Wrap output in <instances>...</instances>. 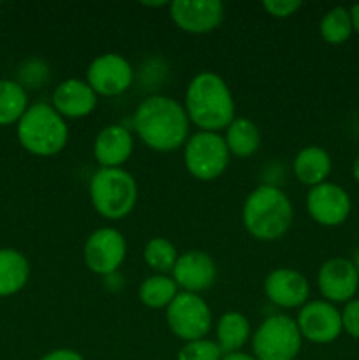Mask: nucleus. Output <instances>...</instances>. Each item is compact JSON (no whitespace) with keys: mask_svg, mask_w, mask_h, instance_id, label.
Wrapping results in <instances>:
<instances>
[{"mask_svg":"<svg viewBox=\"0 0 359 360\" xmlns=\"http://www.w3.org/2000/svg\"><path fill=\"white\" fill-rule=\"evenodd\" d=\"M16 134L21 146L35 157H55L69 143L67 120L46 102L28 105L18 122Z\"/></svg>","mask_w":359,"mask_h":360,"instance_id":"nucleus-4","label":"nucleus"},{"mask_svg":"<svg viewBox=\"0 0 359 360\" xmlns=\"http://www.w3.org/2000/svg\"><path fill=\"white\" fill-rule=\"evenodd\" d=\"M319 34L326 44L340 46L345 44L354 34L352 18L348 7L336 6L326 11L319 23Z\"/></svg>","mask_w":359,"mask_h":360,"instance_id":"nucleus-24","label":"nucleus"},{"mask_svg":"<svg viewBox=\"0 0 359 360\" xmlns=\"http://www.w3.org/2000/svg\"><path fill=\"white\" fill-rule=\"evenodd\" d=\"M28 109V97L18 81L0 79V125L18 123Z\"/></svg>","mask_w":359,"mask_h":360,"instance_id":"nucleus-25","label":"nucleus"},{"mask_svg":"<svg viewBox=\"0 0 359 360\" xmlns=\"http://www.w3.org/2000/svg\"><path fill=\"white\" fill-rule=\"evenodd\" d=\"M224 4L218 0H175L169 4V16L182 32L204 35L217 30L224 21Z\"/></svg>","mask_w":359,"mask_h":360,"instance_id":"nucleus-14","label":"nucleus"},{"mask_svg":"<svg viewBox=\"0 0 359 360\" xmlns=\"http://www.w3.org/2000/svg\"><path fill=\"white\" fill-rule=\"evenodd\" d=\"M134 153V136L122 123H111L99 130L94 139V158L101 167L118 169Z\"/></svg>","mask_w":359,"mask_h":360,"instance_id":"nucleus-18","label":"nucleus"},{"mask_svg":"<svg viewBox=\"0 0 359 360\" xmlns=\"http://www.w3.org/2000/svg\"><path fill=\"white\" fill-rule=\"evenodd\" d=\"M296 323L301 333L303 341L313 345L334 343L341 336L340 309L324 299L308 301L298 309Z\"/></svg>","mask_w":359,"mask_h":360,"instance_id":"nucleus-11","label":"nucleus"},{"mask_svg":"<svg viewBox=\"0 0 359 360\" xmlns=\"http://www.w3.org/2000/svg\"><path fill=\"white\" fill-rule=\"evenodd\" d=\"M180 288L171 274H150L143 280L137 290L141 304L150 309H165L178 295Z\"/></svg>","mask_w":359,"mask_h":360,"instance_id":"nucleus-23","label":"nucleus"},{"mask_svg":"<svg viewBox=\"0 0 359 360\" xmlns=\"http://www.w3.org/2000/svg\"><path fill=\"white\" fill-rule=\"evenodd\" d=\"M241 221L257 241H278L292 227L294 206L280 186L260 183L243 202Z\"/></svg>","mask_w":359,"mask_h":360,"instance_id":"nucleus-3","label":"nucleus"},{"mask_svg":"<svg viewBox=\"0 0 359 360\" xmlns=\"http://www.w3.org/2000/svg\"><path fill=\"white\" fill-rule=\"evenodd\" d=\"M352 178H354V181L359 185V155L355 157L354 164H352Z\"/></svg>","mask_w":359,"mask_h":360,"instance_id":"nucleus-36","label":"nucleus"},{"mask_svg":"<svg viewBox=\"0 0 359 360\" xmlns=\"http://www.w3.org/2000/svg\"><path fill=\"white\" fill-rule=\"evenodd\" d=\"M263 290L271 304L284 309H299L310 297L308 280L292 267H277L267 273Z\"/></svg>","mask_w":359,"mask_h":360,"instance_id":"nucleus-15","label":"nucleus"},{"mask_svg":"<svg viewBox=\"0 0 359 360\" xmlns=\"http://www.w3.org/2000/svg\"><path fill=\"white\" fill-rule=\"evenodd\" d=\"M306 211L315 224L322 227H340L352 213V199L344 186L336 183H320L306 193Z\"/></svg>","mask_w":359,"mask_h":360,"instance_id":"nucleus-12","label":"nucleus"},{"mask_svg":"<svg viewBox=\"0 0 359 360\" xmlns=\"http://www.w3.org/2000/svg\"><path fill=\"white\" fill-rule=\"evenodd\" d=\"M88 195L99 217L109 221L129 217L137 204V181L123 167H99L88 183Z\"/></svg>","mask_w":359,"mask_h":360,"instance_id":"nucleus-5","label":"nucleus"},{"mask_svg":"<svg viewBox=\"0 0 359 360\" xmlns=\"http://www.w3.org/2000/svg\"><path fill=\"white\" fill-rule=\"evenodd\" d=\"M41 360H84V357L73 348H56L48 352Z\"/></svg>","mask_w":359,"mask_h":360,"instance_id":"nucleus-31","label":"nucleus"},{"mask_svg":"<svg viewBox=\"0 0 359 360\" xmlns=\"http://www.w3.org/2000/svg\"><path fill=\"white\" fill-rule=\"evenodd\" d=\"M250 343L257 360H296L301 352L303 338L296 319L275 313L259 323Z\"/></svg>","mask_w":359,"mask_h":360,"instance_id":"nucleus-6","label":"nucleus"},{"mask_svg":"<svg viewBox=\"0 0 359 360\" xmlns=\"http://www.w3.org/2000/svg\"><path fill=\"white\" fill-rule=\"evenodd\" d=\"M352 18V27H354V34L359 35V2L354 4L352 7H348Z\"/></svg>","mask_w":359,"mask_h":360,"instance_id":"nucleus-34","label":"nucleus"},{"mask_svg":"<svg viewBox=\"0 0 359 360\" xmlns=\"http://www.w3.org/2000/svg\"><path fill=\"white\" fill-rule=\"evenodd\" d=\"M301 7L303 2H299V0H266V2H263V9L270 16L278 18V20L294 16Z\"/></svg>","mask_w":359,"mask_h":360,"instance_id":"nucleus-30","label":"nucleus"},{"mask_svg":"<svg viewBox=\"0 0 359 360\" xmlns=\"http://www.w3.org/2000/svg\"><path fill=\"white\" fill-rule=\"evenodd\" d=\"M99 97H118L134 83V67L120 53H102L87 67L84 77Z\"/></svg>","mask_w":359,"mask_h":360,"instance_id":"nucleus-10","label":"nucleus"},{"mask_svg":"<svg viewBox=\"0 0 359 360\" xmlns=\"http://www.w3.org/2000/svg\"><path fill=\"white\" fill-rule=\"evenodd\" d=\"M104 285H106V288H109V292H118L120 288L125 285V278H123L122 274H120V271H118V273L106 276L104 278Z\"/></svg>","mask_w":359,"mask_h":360,"instance_id":"nucleus-32","label":"nucleus"},{"mask_svg":"<svg viewBox=\"0 0 359 360\" xmlns=\"http://www.w3.org/2000/svg\"><path fill=\"white\" fill-rule=\"evenodd\" d=\"M183 108L190 125L203 132L220 134L236 118L234 95L224 77L213 70H201L189 81Z\"/></svg>","mask_w":359,"mask_h":360,"instance_id":"nucleus-2","label":"nucleus"},{"mask_svg":"<svg viewBox=\"0 0 359 360\" xmlns=\"http://www.w3.org/2000/svg\"><path fill=\"white\" fill-rule=\"evenodd\" d=\"M341 315V329L352 340H359V299L345 302L340 309Z\"/></svg>","mask_w":359,"mask_h":360,"instance_id":"nucleus-29","label":"nucleus"},{"mask_svg":"<svg viewBox=\"0 0 359 360\" xmlns=\"http://www.w3.org/2000/svg\"><path fill=\"white\" fill-rule=\"evenodd\" d=\"M97 104L99 95L92 90L87 81L80 77L60 81L53 90L51 105L65 120L87 118L95 111Z\"/></svg>","mask_w":359,"mask_h":360,"instance_id":"nucleus-17","label":"nucleus"},{"mask_svg":"<svg viewBox=\"0 0 359 360\" xmlns=\"http://www.w3.org/2000/svg\"><path fill=\"white\" fill-rule=\"evenodd\" d=\"M352 264H354V267H355V271H358V274H359V248L355 250L354 252V257H352Z\"/></svg>","mask_w":359,"mask_h":360,"instance_id":"nucleus-37","label":"nucleus"},{"mask_svg":"<svg viewBox=\"0 0 359 360\" xmlns=\"http://www.w3.org/2000/svg\"><path fill=\"white\" fill-rule=\"evenodd\" d=\"M252 340L248 319L239 311H225L215 323V341L224 354L241 352Z\"/></svg>","mask_w":359,"mask_h":360,"instance_id":"nucleus-20","label":"nucleus"},{"mask_svg":"<svg viewBox=\"0 0 359 360\" xmlns=\"http://www.w3.org/2000/svg\"><path fill=\"white\" fill-rule=\"evenodd\" d=\"M222 360H257L252 354H246V352H232V354H224Z\"/></svg>","mask_w":359,"mask_h":360,"instance_id":"nucleus-33","label":"nucleus"},{"mask_svg":"<svg viewBox=\"0 0 359 360\" xmlns=\"http://www.w3.org/2000/svg\"><path fill=\"white\" fill-rule=\"evenodd\" d=\"M333 171V158L329 151L320 146H305L296 153L292 172L301 185L313 186L326 183Z\"/></svg>","mask_w":359,"mask_h":360,"instance_id":"nucleus-19","label":"nucleus"},{"mask_svg":"<svg viewBox=\"0 0 359 360\" xmlns=\"http://www.w3.org/2000/svg\"><path fill=\"white\" fill-rule=\"evenodd\" d=\"M225 144L236 158H250L257 153L260 148V130L250 118L245 116H236L231 125L225 129Z\"/></svg>","mask_w":359,"mask_h":360,"instance_id":"nucleus-21","label":"nucleus"},{"mask_svg":"<svg viewBox=\"0 0 359 360\" xmlns=\"http://www.w3.org/2000/svg\"><path fill=\"white\" fill-rule=\"evenodd\" d=\"M171 278L178 285L180 292L201 294L213 287L217 280V264L210 253L203 250H189L180 253Z\"/></svg>","mask_w":359,"mask_h":360,"instance_id":"nucleus-16","label":"nucleus"},{"mask_svg":"<svg viewBox=\"0 0 359 360\" xmlns=\"http://www.w3.org/2000/svg\"><path fill=\"white\" fill-rule=\"evenodd\" d=\"M165 323L178 340L189 343L208 338L213 326V316L203 295L178 292L165 308Z\"/></svg>","mask_w":359,"mask_h":360,"instance_id":"nucleus-8","label":"nucleus"},{"mask_svg":"<svg viewBox=\"0 0 359 360\" xmlns=\"http://www.w3.org/2000/svg\"><path fill=\"white\" fill-rule=\"evenodd\" d=\"M317 288L324 301L331 304H345L355 299L359 290V274L351 259H327L317 273Z\"/></svg>","mask_w":359,"mask_h":360,"instance_id":"nucleus-13","label":"nucleus"},{"mask_svg":"<svg viewBox=\"0 0 359 360\" xmlns=\"http://www.w3.org/2000/svg\"><path fill=\"white\" fill-rule=\"evenodd\" d=\"M30 264L27 257L13 248L0 250V297L18 294L27 285Z\"/></svg>","mask_w":359,"mask_h":360,"instance_id":"nucleus-22","label":"nucleus"},{"mask_svg":"<svg viewBox=\"0 0 359 360\" xmlns=\"http://www.w3.org/2000/svg\"><path fill=\"white\" fill-rule=\"evenodd\" d=\"M171 2H165V0H158V2H143L144 7H150V9H157V7H169Z\"/></svg>","mask_w":359,"mask_h":360,"instance_id":"nucleus-35","label":"nucleus"},{"mask_svg":"<svg viewBox=\"0 0 359 360\" xmlns=\"http://www.w3.org/2000/svg\"><path fill=\"white\" fill-rule=\"evenodd\" d=\"M49 77V67L42 60H28L21 69V86L41 88Z\"/></svg>","mask_w":359,"mask_h":360,"instance_id":"nucleus-28","label":"nucleus"},{"mask_svg":"<svg viewBox=\"0 0 359 360\" xmlns=\"http://www.w3.org/2000/svg\"><path fill=\"white\" fill-rule=\"evenodd\" d=\"M137 139L158 153H171L185 146L190 122L182 102L168 95H150L137 104L132 118Z\"/></svg>","mask_w":359,"mask_h":360,"instance_id":"nucleus-1","label":"nucleus"},{"mask_svg":"<svg viewBox=\"0 0 359 360\" xmlns=\"http://www.w3.org/2000/svg\"><path fill=\"white\" fill-rule=\"evenodd\" d=\"M231 153L222 134L196 130L183 146V164L197 181H213L227 169Z\"/></svg>","mask_w":359,"mask_h":360,"instance_id":"nucleus-7","label":"nucleus"},{"mask_svg":"<svg viewBox=\"0 0 359 360\" xmlns=\"http://www.w3.org/2000/svg\"><path fill=\"white\" fill-rule=\"evenodd\" d=\"M180 253L168 238H151L143 248L144 264L153 271V274H171L175 269Z\"/></svg>","mask_w":359,"mask_h":360,"instance_id":"nucleus-26","label":"nucleus"},{"mask_svg":"<svg viewBox=\"0 0 359 360\" xmlns=\"http://www.w3.org/2000/svg\"><path fill=\"white\" fill-rule=\"evenodd\" d=\"M127 259V239L118 229L101 227L83 245V262L97 276L118 273Z\"/></svg>","mask_w":359,"mask_h":360,"instance_id":"nucleus-9","label":"nucleus"},{"mask_svg":"<svg viewBox=\"0 0 359 360\" xmlns=\"http://www.w3.org/2000/svg\"><path fill=\"white\" fill-rule=\"evenodd\" d=\"M222 357H224V352L220 350L217 341L204 338V340L183 343L176 360H222Z\"/></svg>","mask_w":359,"mask_h":360,"instance_id":"nucleus-27","label":"nucleus"}]
</instances>
